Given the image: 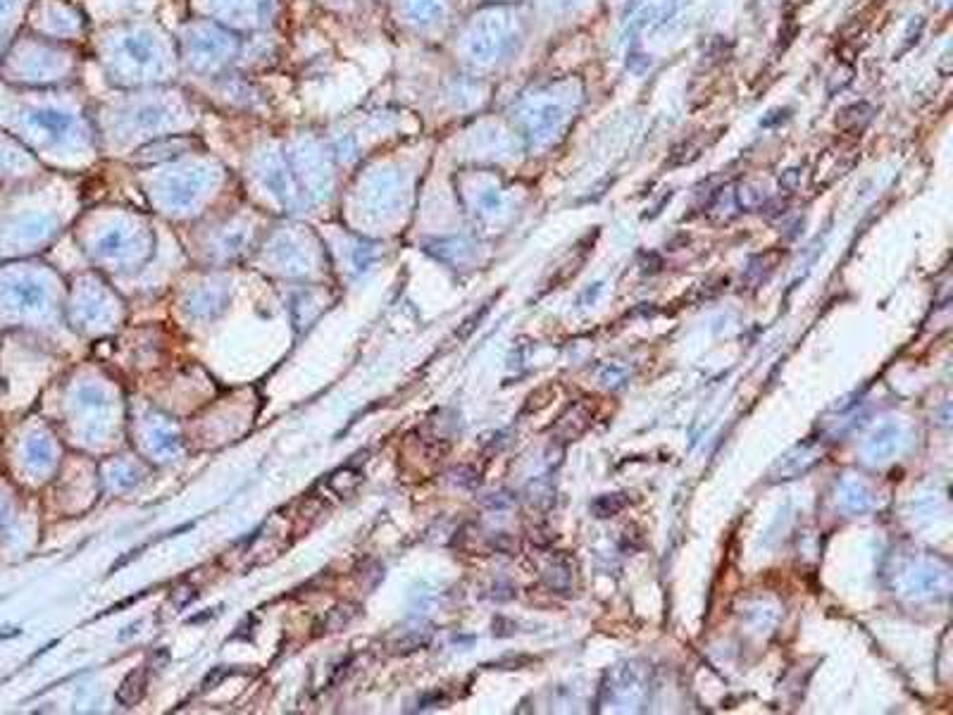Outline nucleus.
<instances>
[{"label":"nucleus","mask_w":953,"mask_h":715,"mask_svg":"<svg viewBox=\"0 0 953 715\" xmlns=\"http://www.w3.org/2000/svg\"><path fill=\"white\" fill-rule=\"evenodd\" d=\"M146 685H148V670L143 668H134L132 673L122 680L120 689H117V704L122 706H136L146 694Z\"/></svg>","instance_id":"1"},{"label":"nucleus","mask_w":953,"mask_h":715,"mask_svg":"<svg viewBox=\"0 0 953 715\" xmlns=\"http://www.w3.org/2000/svg\"><path fill=\"white\" fill-rule=\"evenodd\" d=\"M20 12V0H0V60L3 51L10 46L12 27H15V15Z\"/></svg>","instance_id":"2"}]
</instances>
